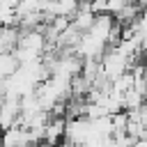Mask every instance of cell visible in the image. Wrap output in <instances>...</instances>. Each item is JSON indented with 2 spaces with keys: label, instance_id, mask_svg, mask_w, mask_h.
<instances>
[{
  "label": "cell",
  "instance_id": "cell-1",
  "mask_svg": "<svg viewBox=\"0 0 147 147\" xmlns=\"http://www.w3.org/2000/svg\"><path fill=\"white\" fill-rule=\"evenodd\" d=\"M131 67H133V60L126 53H122L117 46H110L101 57V74L110 83L117 80L119 76H124L126 71H131Z\"/></svg>",
  "mask_w": 147,
  "mask_h": 147
},
{
  "label": "cell",
  "instance_id": "cell-2",
  "mask_svg": "<svg viewBox=\"0 0 147 147\" xmlns=\"http://www.w3.org/2000/svg\"><path fill=\"white\" fill-rule=\"evenodd\" d=\"M21 122V101L18 99H2L0 101V131H9Z\"/></svg>",
  "mask_w": 147,
  "mask_h": 147
},
{
  "label": "cell",
  "instance_id": "cell-3",
  "mask_svg": "<svg viewBox=\"0 0 147 147\" xmlns=\"http://www.w3.org/2000/svg\"><path fill=\"white\" fill-rule=\"evenodd\" d=\"M64 131H67V119L64 117H53L46 126V133H44V142L51 145V147H57L60 140L64 138Z\"/></svg>",
  "mask_w": 147,
  "mask_h": 147
},
{
  "label": "cell",
  "instance_id": "cell-4",
  "mask_svg": "<svg viewBox=\"0 0 147 147\" xmlns=\"http://www.w3.org/2000/svg\"><path fill=\"white\" fill-rule=\"evenodd\" d=\"M18 60L14 57V53H2L0 55V83H5L7 78H11L18 69Z\"/></svg>",
  "mask_w": 147,
  "mask_h": 147
},
{
  "label": "cell",
  "instance_id": "cell-5",
  "mask_svg": "<svg viewBox=\"0 0 147 147\" xmlns=\"http://www.w3.org/2000/svg\"><path fill=\"white\" fill-rule=\"evenodd\" d=\"M133 147H147V140H136Z\"/></svg>",
  "mask_w": 147,
  "mask_h": 147
},
{
  "label": "cell",
  "instance_id": "cell-6",
  "mask_svg": "<svg viewBox=\"0 0 147 147\" xmlns=\"http://www.w3.org/2000/svg\"><path fill=\"white\" fill-rule=\"evenodd\" d=\"M0 147H2V133H0Z\"/></svg>",
  "mask_w": 147,
  "mask_h": 147
}]
</instances>
